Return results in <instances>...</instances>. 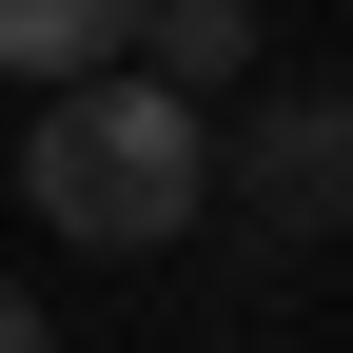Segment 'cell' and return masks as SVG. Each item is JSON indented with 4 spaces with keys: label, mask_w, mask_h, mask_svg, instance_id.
I'll return each instance as SVG.
<instances>
[{
    "label": "cell",
    "mask_w": 353,
    "mask_h": 353,
    "mask_svg": "<svg viewBox=\"0 0 353 353\" xmlns=\"http://www.w3.org/2000/svg\"><path fill=\"white\" fill-rule=\"evenodd\" d=\"M20 176H39V236L157 255V236H196V196H216V118L118 59V79H79V99H39V157Z\"/></svg>",
    "instance_id": "1"
},
{
    "label": "cell",
    "mask_w": 353,
    "mask_h": 353,
    "mask_svg": "<svg viewBox=\"0 0 353 353\" xmlns=\"http://www.w3.org/2000/svg\"><path fill=\"white\" fill-rule=\"evenodd\" d=\"M216 196H236L255 236H334L353 216V79H275V99L216 138Z\"/></svg>",
    "instance_id": "2"
},
{
    "label": "cell",
    "mask_w": 353,
    "mask_h": 353,
    "mask_svg": "<svg viewBox=\"0 0 353 353\" xmlns=\"http://www.w3.org/2000/svg\"><path fill=\"white\" fill-rule=\"evenodd\" d=\"M118 59H138V0H0V79H39V99H79Z\"/></svg>",
    "instance_id": "3"
},
{
    "label": "cell",
    "mask_w": 353,
    "mask_h": 353,
    "mask_svg": "<svg viewBox=\"0 0 353 353\" xmlns=\"http://www.w3.org/2000/svg\"><path fill=\"white\" fill-rule=\"evenodd\" d=\"M138 79L157 99H236L255 79V0H138Z\"/></svg>",
    "instance_id": "4"
},
{
    "label": "cell",
    "mask_w": 353,
    "mask_h": 353,
    "mask_svg": "<svg viewBox=\"0 0 353 353\" xmlns=\"http://www.w3.org/2000/svg\"><path fill=\"white\" fill-rule=\"evenodd\" d=\"M0 353H59V314H39V294H20V275H0Z\"/></svg>",
    "instance_id": "5"
}]
</instances>
